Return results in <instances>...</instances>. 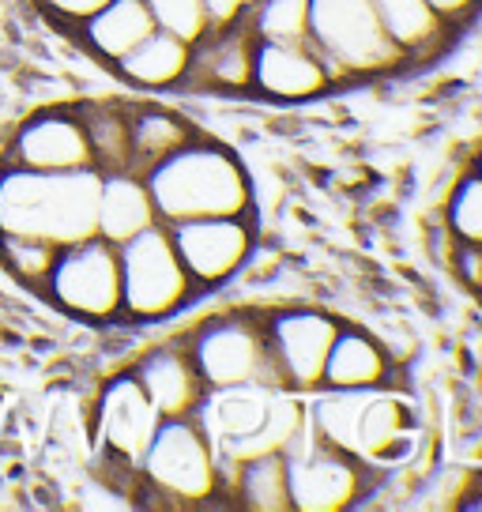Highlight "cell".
Listing matches in <instances>:
<instances>
[{"mask_svg":"<svg viewBox=\"0 0 482 512\" xmlns=\"http://www.w3.org/2000/svg\"><path fill=\"white\" fill-rule=\"evenodd\" d=\"M95 162L80 170H27L16 162L0 166V238H23L61 253L68 245L98 238Z\"/></svg>","mask_w":482,"mask_h":512,"instance_id":"obj_1","label":"cell"},{"mask_svg":"<svg viewBox=\"0 0 482 512\" xmlns=\"http://www.w3.org/2000/svg\"><path fill=\"white\" fill-rule=\"evenodd\" d=\"M144 181L162 226L208 215H253L257 204L253 177L238 151L204 132L155 162Z\"/></svg>","mask_w":482,"mask_h":512,"instance_id":"obj_2","label":"cell"},{"mask_svg":"<svg viewBox=\"0 0 482 512\" xmlns=\"http://www.w3.org/2000/svg\"><path fill=\"white\" fill-rule=\"evenodd\" d=\"M159 509H211L223 501V464L196 418H162L136 464V490Z\"/></svg>","mask_w":482,"mask_h":512,"instance_id":"obj_3","label":"cell"},{"mask_svg":"<svg viewBox=\"0 0 482 512\" xmlns=\"http://www.w3.org/2000/svg\"><path fill=\"white\" fill-rule=\"evenodd\" d=\"M309 42L336 87L407 68V57L385 34L373 0H309Z\"/></svg>","mask_w":482,"mask_h":512,"instance_id":"obj_4","label":"cell"},{"mask_svg":"<svg viewBox=\"0 0 482 512\" xmlns=\"http://www.w3.org/2000/svg\"><path fill=\"white\" fill-rule=\"evenodd\" d=\"M185 347L193 354V366L208 392L215 388H283L275 377L272 351H268V328L264 309H226L196 320L185 332Z\"/></svg>","mask_w":482,"mask_h":512,"instance_id":"obj_5","label":"cell"},{"mask_svg":"<svg viewBox=\"0 0 482 512\" xmlns=\"http://www.w3.org/2000/svg\"><path fill=\"white\" fill-rule=\"evenodd\" d=\"M117 260H121V320L159 324L200 298L170 241V230L162 223L125 241L117 249Z\"/></svg>","mask_w":482,"mask_h":512,"instance_id":"obj_6","label":"cell"},{"mask_svg":"<svg viewBox=\"0 0 482 512\" xmlns=\"http://www.w3.org/2000/svg\"><path fill=\"white\" fill-rule=\"evenodd\" d=\"M57 313H68L87 324L121 320V260L117 249L102 238H87L53 253L46 279L38 283Z\"/></svg>","mask_w":482,"mask_h":512,"instance_id":"obj_7","label":"cell"},{"mask_svg":"<svg viewBox=\"0 0 482 512\" xmlns=\"http://www.w3.org/2000/svg\"><path fill=\"white\" fill-rule=\"evenodd\" d=\"M287 475L294 512H347L362 505L377 471L343 448L324 445L306 426L287 448Z\"/></svg>","mask_w":482,"mask_h":512,"instance_id":"obj_8","label":"cell"},{"mask_svg":"<svg viewBox=\"0 0 482 512\" xmlns=\"http://www.w3.org/2000/svg\"><path fill=\"white\" fill-rule=\"evenodd\" d=\"M170 241L193 279L196 294L223 290L241 279V272L257 256V226L253 215H208V219H181L170 223Z\"/></svg>","mask_w":482,"mask_h":512,"instance_id":"obj_9","label":"cell"},{"mask_svg":"<svg viewBox=\"0 0 482 512\" xmlns=\"http://www.w3.org/2000/svg\"><path fill=\"white\" fill-rule=\"evenodd\" d=\"M343 317L321 305H275L264 309L268 328V351H272L275 377L287 392L309 396L321 388L324 358L332 351Z\"/></svg>","mask_w":482,"mask_h":512,"instance_id":"obj_10","label":"cell"},{"mask_svg":"<svg viewBox=\"0 0 482 512\" xmlns=\"http://www.w3.org/2000/svg\"><path fill=\"white\" fill-rule=\"evenodd\" d=\"M162 415L155 411V403L147 400V392L140 381L132 377V369L113 373L95 407V437L102 448V460L121 471L129 486L125 494L136 490V464L144 456V448L151 445V437L159 430Z\"/></svg>","mask_w":482,"mask_h":512,"instance_id":"obj_11","label":"cell"},{"mask_svg":"<svg viewBox=\"0 0 482 512\" xmlns=\"http://www.w3.org/2000/svg\"><path fill=\"white\" fill-rule=\"evenodd\" d=\"M253 61H257V34L245 19L215 23L193 46L185 91H215V95H253Z\"/></svg>","mask_w":482,"mask_h":512,"instance_id":"obj_12","label":"cell"},{"mask_svg":"<svg viewBox=\"0 0 482 512\" xmlns=\"http://www.w3.org/2000/svg\"><path fill=\"white\" fill-rule=\"evenodd\" d=\"M8 162L27 170H80L91 166V136L80 106H49L16 128Z\"/></svg>","mask_w":482,"mask_h":512,"instance_id":"obj_13","label":"cell"},{"mask_svg":"<svg viewBox=\"0 0 482 512\" xmlns=\"http://www.w3.org/2000/svg\"><path fill=\"white\" fill-rule=\"evenodd\" d=\"M332 91H336V83H332L321 53L313 49L309 38H302V42H257L253 95L298 106V102H317Z\"/></svg>","mask_w":482,"mask_h":512,"instance_id":"obj_14","label":"cell"},{"mask_svg":"<svg viewBox=\"0 0 482 512\" xmlns=\"http://www.w3.org/2000/svg\"><path fill=\"white\" fill-rule=\"evenodd\" d=\"M132 377L140 381L147 400L155 403L162 418H193L196 407L204 403V381L193 366V354L185 339L155 343L132 362Z\"/></svg>","mask_w":482,"mask_h":512,"instance_id":"obj_15","label":"cell"},{"mask_svg":"<svg viewBox=\"0 0 482 512\" xmlns=\"http://www.w3.org/2000/svg\"><path fill=\"white\" fill-rule=\"evenodd\" d=\"M396 358L388 354L377 332L343 320L332 351L324 358L321 388H347V392H373V388H388L396 384Z\"/></svg>","mask_w":482,"mask_h":512,"instance_id":"obj_16","label":"cell"},{"mask_svg":"<svg viewBox=\"0 0 482 512\" xmlns=\"http://www.w3.org/2000/svg\"><path fill=\"white\" fill-rule=\"evenodd\" d=\"M155 223H159V215H155L144 174H136L132 166L102 170V185H98V238L110 241L113 249H121L125 241L144 234L147 226Z\"/></svg>","mask_w":482,"mask_h":512,"instance_id":"obj_17","label":"cell"},{"mask_svg":"<svg viewBox=\"0 0 482 512\" xmlns=\"http://www.w3.org/2000/svg\"><path fill=\"white\" fill-rule=\"evenodd\" d=\"M223 501L249 512H294L290 505V475L283 452L249 456L223 471Z\"/></svg>","mask_w":482,"mask_h":512,"instance_id":"obj_18","label":"cell"},{"mask_svg":"<svg viewBox=\"0 0 482 512\" xmlns=\"http://www.w3.org/2000/svg\"><path fill=\"white\" fill-rule=\"evenodd\" d=\"M155 31V19L144 0H106L91 19L76 27V38L95 53L102 64H117L125 53L144 42Z\"/></svg>","mask_w":482,"mask_h":512,"instance_id":"obj_19","label":"cell"},{"mask_svg":"<svg viewBox=\"0 0 482 512\" xmlns=\"http://www.w3.org/2000/svg\"><path fill=\"white\" fill-rule=\"evenodd\" d=\"M189 57H193L189 42L155 27L140 46L113 64V72L140 91H177L189 72Z\"/></svg>","mask_w":482,"mask_h":512,"instance_id":"obj_20","label":"cell"},{"mask_svg":"<svg viewBox=\"0 0 482 512\" xmlns=\"http://www.w3.org/2000/svg\"><path fill=\"white\" fill-rule=\"evenodd\" d=\"M373 8H377V19H381L385 34L407 57V64L445 49V42L456 34L437 19L430 0H373Z\"/></svg>","mask_w":482,"mask_h":512,"instance_id":"obj_21","label":"cell"},{"mask_svg":"<svg viewBox=\"0 0 482 512\" xmlns=\"http://www.w3.org/2000/svg\"><path fill=\"white\" fill-rule=\"evenodd\" d=\"M196 132L193 121H185L177 110L155 106V102H136L129 106V140H132V170L147 174L159 159H166L170 151L185 147Z\"/></svg>","mask_w":482,"mask_h":512,"instance_id":"obj_22","label":"cell"},{"mask_svg":"<svg viewBox=\"0 0 482 512\" xmlns=\"http://www.w3.org/2000/svg\"><path fill=\"white\" fill-rule=\"evenodd\" d=\"M241 19L257 34V42L309 38V0H249Z\"/></svg>","mask_w":482,"mask_h":512,"instance_id":"obj_23","label":"cell"},{"mask_svg":"<svg viewBox=\"0 0 482 512\" xmlns=\"http://www.w3.org/2000/svg\"><path fill=\"white\" fill-rule=\"evenodd\" d=\"M441 223L456 245H482V177L471 166L456 177Z\"/></svg>","mask_w":482,"mask_h":512,"instance_id":"obj_24","label":"cell"},{"mask_svg":"<svg viewBox=\"0 0 482 512\" xmlns=\"http://www.w3.org/2000/svg\"><path fill=\"white\" fill-rule=\"evenodd\" d=\"M144 4L151 8V19H155L159 31L174 34L189 46H196L215 27L204 0H144Z\"/></svg>","mask_w":482,"mask_h":512,"instance_id":"obj_25","label":"cell"},{"mask_svg":"<svg viewBox=\"0 0 482 512\" xmlns=\"http://www.w3.org/2000/svg\"><path fill=\"white\" fill-rule=\"evenodd\" d=\"M449 268L456 275V283H464L467 290L482 287V245H452L449 249Z\"/></svg>","mask_w":482,"mask_h":512,"instance_id":"obj_26","label":"cell"},{"mask_svg":"<svg viewBox=\"0 0 482 512\" xmlns=\"http://www.w3.org/2000/svg\"><path fill=\"white\" fill-rule=\"evenodd\" d=\"M38 4H42L53 19H61V23H68V27L76 31L83 19L95 16L106 0H38Z\"/></svg>","mask_w":482,"mask_h":512,"instance_id":"obj_27","label":"cell"},{"mask_svg":"<svg viewBox=\"0 0 482 512\" xmlns=\"http://www.w3.org/2000/svg\"><path fill=\"white\" fill-rule=\"evenodd\" d=\"M430 8H434L437 19H441L449 31H460L467 19H475V12L482 8V0H430Z\"/></svg>","mask_w":482,"mask_h":512,"instance_id":"obj_28","label":"cell"},{"mask_svg":"<svg viewBox=\"0 0 482 512\" xmlns=\"http://www.w3.org/2000/svg\"><path fill=\"white\" fill-rule=\"evenodd\" d=\"M467 166H471V170H475V174L482 177V147H479V151H475V159L467 162Z\"/></svg>","mask_w":482,"mask_h":512,"instance_id":"obj_29","label":"cell"},{"mask_svg":"<svg viewBox=\"0 0 482 512\" xmlns=\"http://www.w3.org/2000/svg\"><path fill=\"white\" fill-rule=\"evenodd\" d=\"M475 294H479V302H482V287H479V290H475Z\"/></svg>","mask_w":482,"mask_h":512,"instance_id":"obj_30","label":"cell"}]
</instances>
